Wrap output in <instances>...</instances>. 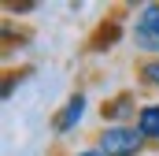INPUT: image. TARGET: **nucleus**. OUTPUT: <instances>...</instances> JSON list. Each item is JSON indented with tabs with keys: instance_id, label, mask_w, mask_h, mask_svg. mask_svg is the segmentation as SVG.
<instances>
[{
	"instance_id": "obj_2",
	"label": "nucleus",
	"mask_w": 159,
	"mask_h": 156,
	"mask_svg": "<svg viewBox=\"0 0 159 156\" xmlns=\"http://www.w3.org/2000/svg\"><path fill=\"white\" fill-rule=\"evenodd\" d=\"M133 41H137V48L159 52V4H148V7H141V19H137Z\"/></svg>"
},
{
	"instance_id": "obj_7",
	"label": "nucleus",
	"mask_w": 159,
	"mask_h": 156,
	"mask_svg": "<svg viewBox=\"0 0 159 156\" xmlns=\"http://www.w3.org/2000/svg\"><path fill=\"white\" fill-rule=\"evenodd\" d=\"M74 156H104L100 149H85V153H74Z\"/></svg>"
},
{
	"instance_id": "obj_5",
	"label": "nucleus",
	"mask_w": 159,
	"mask_h": 156,
	"mask_svg": "<svg viewBox=\"0 0 159 156\" xmlns=\"http://www.w3.org/2000/svg\"><path fill=\"white\" fill-rule=\"evenodd\" d=\"M144 82H152V85H159V60H152V63L144 67Z\"/></svg>"
},
{
	"instance_id": "obj_1",
	"label": "nucleus",
	"mask_w": 159,
	"mask_h": 156,
	"mask_svg": "<svg viewBox=\"0 0 159 156\" xmlns=\"http://www.w3.org/2000/svg\"><path fill=\"white\" fill-rule=\"evenodd\" d=\"M144 145V134L137 126H126V123H115L100 134V153L104 156H137Z\"/></svg>"
},
{
	"instance_id": "obj_3",
	"label": "nucleus",
	"mask_w": 159,
	"mask_h": 156,
	"mask_svg": "<svg viewBox=\"0 0 159 156\" xmlns=\"http://www.w3.org/2000/svg\"><path fill=\"white\" fill-rule=\"evenodd\" d=\"M85 115V93H74L67 104H63V112L56 115V134H67V130H74Z\"/></svg>"
},
{
	"instance_id": "obj_4",
	"label": "nucleus",
	"mask_w": 159,
	"mask_h": 156,
	"mask_svg": "<svg viewBox=\"0 0 159 156\" xmlns=\"http://www.w3.org/2000/svg\"><path fill=\"white\" fill-rule=\"evenodd\" d=\"M137 130L144 138H159V104H144L137 112Z\"/></svg>"
},
{
	"instance_id": "obj_6",
	"label": "nucleus",
	"mask_w": 159,
	"mask_h": 156,
	"mask_svg": "<svg viewBox=\"0 0 159 156\" xmlns=\"http://www.w3.org/2000/svg\"><path fill=\"white\" fill-rule=\"evenodd\" d=\"M129 108H133V104H129V97H119V104H115V108H111L107 115H126Z\"/></svg>"
}]
</instances>
